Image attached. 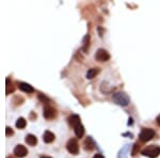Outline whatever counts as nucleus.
<instances>
[{"label":"nucleus","mask_w":160,"mask_h":158,"mask_svg":"<svg viewBox=\"0 0 160 158\" xmlns=\"http://www.w3.org/2000/svg\"><path fill=\"white\" fill-rule=\"evenodd\" d=\"M38 99L41 100V102H43L44 104H47L50 102V99L48 98L47 96H45L44 94H38Z\"/></svg>","instance_id":"nucleus-18"},{"label":"nucleus","mask_w":160,"mask_h":158,"mask_svg":"<svg viewBox=\"0 0 160 158\" xmlns=\"http://www.w3.org/2000/svg\"><path fill=\"white\" fill-rule=\"evenodd\" d=\"M83 146L86 151H93L96 147V143H95L92 137H87L86 140L83 141Z\"/></svg>","instance_id":"nucleus-9"},{"label":"nucleus","mask_w":160,"mask_h":158,"mask_svg":"<svg viewBox=\"0 0 160 158\" xmlns=\"http://www.w3.org/2000/svg\"><path fill=\"white\" fill-rule=\"evenodd\" d=\"M25 141H26V143H27L28 145H30V146H34V145H37V144H38V138L34 136V135H31V134L26 136Z\"/></svg>","instance_id":"nucleus-12"},{"label":"nucleus","mask_w":160,"mask_h":158,"mask_svg":"<svg viewBox=\"0 0 160 158\" xmlns=\"http://www.w3.org/2000/svg\"><path fill=\"white\" fill-rule=\"evenodd\" d=\"M15 91V87H14V84L10 80V78H7L6 79V94L9 95L11 94Z\"/></svg>","instance_id":"nucleus-13"},{"label":"nucleus","mask_w":160,"mask_h":158,"mask_svg":"<svg viewBox=\"0 0 160 158\" xmlns=\"http://www.w3.org/2000/svg\"><path fill=\"white\" fill-rule=\"evenodd\" d=\"M16 127L17 128H19V129H22V128H25L26 126H27V121L25 120L24 118H19L18 120L16 121Z\"/></svg>","instance_id":"nucleus-16"},{"label":"nucleus","mask_w":160,"mask_h":158,"mask_svg":"<svg viewBox=\"0 0 160 158\" xmlns=\"http://www.w3.org/2000/svg\"><path fill=\"white\" fill-rule=\"evenodd\" d=\"M89 45H90V35L87 34L83 38V46H82V50L87 51L88 48H89Z\"/></svg>","instance_id":"nucleus-17"},{"label":"nucleus","mask_w":160,"mask_h":158,"mask_svg":"<svg viewBox=\"0 0 160 158\" xmlns=\"http://www.w3.org/2000/svg\"><path fill=\"white\" fill-rule=\"evenodd\" d=\"M7 158H14V157H13V156H8Z\"/></svg>","instance_id":"nucleus-26"},{"label":"nucleus","mask_w":160,"mask_h":158,"mask_svg":"<svg viewBox=\"0 0 160 158\" xmlns=\"http://www.w3.org/2000/svg\"><path fill=\"white\" fill-rule=\"evenodd\" d=\"M156 122H157V124H158V125L160 126V115L157 116V119H156Z\"/></svg>","instance_id":"nucleus-23"},{"label":"nucleus","mask_w":160,"mask_h":158,"mask_svg":"<svg viewBox=\"0 0 160 158\" xmlns=\"http://www.w3.org/2000/svg\"><path fill=\"white\" fill-rule=\"evenodd\" d=\"M66 149L68 151L71 153L72 155H77L79 153V144L77 142V139L72 138L68 141V144H66Z\"/></svg>","instance_id":"nucleus-6"},{"label":"nucleus","mask_w":160,"mask_h":158,"mask_svg":"<svg viewBox=\"0 0 160 158\" xmlns=\"http://www.w3.org/2000/svg\"><path fill=\"white\" fill-rule=\"evenodd\" d=\"M139 143H135V145H133V149H132V152H131V156H136L137 153L139 152Z\"/></svg>","instance_id":"nucleus-19"},{"label":"nucleus","mask_w":160,"mask_h":158,"mask_svg":"<svg viewBox=\"0 0 160 158\" xmlns=\"http://www.w3.org/2000/svg\"><path fill=\"white\" fill-rule=\"evenodd\" d=\"M93 158H105V157L102 156V154H96V155H94V157Z\"/></svg>","instance_id":"nucleus-21"},{"label":"nucleus","mask_w":160,"mask_h":158,"mask_svg":"<svg viewBox=\"0 0 160 158\" xmlns=\"http://www.w3.org/2000/svg\"><path fill=\"white\" fill-rule=\"evenodd\" d=\"M31 118H32V120H33V119H35V118H37V116H35L34 115H33V113H31Z\"/></svg>","instance_id":"nucleus-25"},{"label":"nucleus","mask_w":160,"mask_h":158,"mask_svg":"<svg viewBox=\"0 0 160 158\" xmlns=\"http://www.w3.org/2000/svg\"><path fill=\"white\" fill-rule=\"evenodd\" d=\"M58 112H57V109L53 108L52 106H49V105H46L44 107V110H43V115L46 120H53L56 118Z\"/></svg>","instance_id":"nucleus-5"},{"label":"nucleus","mask_w":160,"mask_h":158,"mask_svg":"<svg viewBox=\"0 0 160 158\" xmlns=\"http://www.w3.org/2000/svg\"><path fill=\"white\" fill-rule=\"evenodd\" d=\"M69 125L74 128L75 135H76L77 138H82L84 135V127L81 124V121H80V116L77 115H72L68 116V119Z\"/></svg>","instance_id":"nucleus-1"},{"label":"nucleus","mask_w":160,"mask_h":158,"mask_svg":"<svg viewBox=\"0 0 160 158\" xmlns=\"http://www.w3.org/2000/svg\"><path fill=\"white\" fill-rule=\"evenodd\" d=\"M109 59H110V54L106 49L104 48L97 49L96 54H95V60L98 62H106L109 60Z\"/></svg>","instance_id":"nucleus-7"},{"label":"nucleus","mask_w":160,"mask_h":158,"mask_svg":"<svg viewBox=\"0 0 160 158\" xmlns=\"http://www.w3.org/2000/svg\"><path fill=\"white\" fill-rule=\"evenodd\" d=\"M56 139V136L53 133H51L49 130H46L45 133L43 134V140L45 143H51V142H53Z\"/></svg>","instance_id":"nucleus-10"},{"label":"nucleus","mask_w":160,"mask_h":158,"mask_svg":"<svg viewBox=\"0 0 160 158\" xmlns=\"http://www.w3.org/2000/svg\"><path fill=\"white\" fill-rule=\"evenodd\" d=\"M27 154H28L27 147L24 146L22 144H18V145H16V147L14 149V155L18 158H24L27 156Z\"/></svg>","instance_id":"nucleus-8"},{"label":"nucleus","mask_w":160,"mask_h":158,"mask_svg":"<svg viewBox=\"0 0 160 158\" xmlns=\"http://www.w3.org/2000/svg\"><path fill=\"white\" fill-rule=\"evenodd\" d=\"M128 152H129V145H125L120 150L118 158H127Z\"/></svg>","instance_id":"nucleus-15"},{"label":"nucleus","mask_w":160,"mask_h":158,"mask_svg":"<svg viewBox=\"0 0 160 158\" xmlns=\"http://www.w3.org/2000/svg\"><path fill=\"white\" fill-rule=\"evenodd\" d=\"M100 72V69L98 67H94V69H90L87 73V78L88 79H93L96 75H98Z\"/></svg>","instance_id":"nucleus-14"},{"label":"nucleus","mask_w":160,"mask_h":158,"mask_svg":"<svg viewBox=\"0 0 160 158\" xmlns=\"http://www.w3.org/2000/svg\"><path fill=\"white\" fill-rule=\"evenodd\" d=\"M13 134H14L13 129L10 127V126H7V127H6V136L7 137H10V136H12Z\"/></svg>","instance_id":"nucleus-20"},{"label":"nucleus","mask_w":160,"mask_h":158,"mask_svg":"<svg viewBox=\"0 0 160 158\" xmlns=\"http://www.w3.org/2000/svg\"><path fill=\"white\" fill-rule=\"evenodd\" d=\"M112 100L117 104V105L121 106V107H126V106H128L130 103V98L128 96V94L123 91L115 92L114 94L112 95Z\"/></svg>","instance_id":"nucleus-2"},{"label":"nucleus","mask_w":160,"mask_h":158,"mask_svg":"<svg viewBox=\"0 0 160 158\" xmlns=\"http://www.w3.org/2000/svg\"><path fill=\"white\" fill-rule=\"evenodd\" d=\"M18 88L22 91H24L26 93H33L34 92V89H33V87L29 84H27V82H18Z\"/></svg>","instance_id":"nucleus-11"},{"label":"nucleus","mask_w":160,"mask_h":158,"mask_svg":"<svg viewBox=\"0 0 160 158\" xmlns=\"http://www.w3.org/2000/svg\"><path fill=\"white\" fill-rule=\"evenodd\" d=\"M40 158H52V157H50V156H46V155H43V156H41Z\"/></svg>","instance_id":"nucleus-24"},{"label":"nucleus","mask_w":160,"mask_h":158,"mask_svg":"<svg viewBox=\"0 0 160 158\" xmlns=\"http://www.w3.org/2000/svg\"><path fill=\"white\" fill-rule=\"evenodd\" d=\"M141 154L143 156L149 158H157L160 155V146L158 145H148L145 146L141 151Z\"/></svg>","instance_id":"nucleus-3"},{"label":"nucleus","mask_w":160,"mask_h":158,"mask_svg":"<svg viewBox=\"0 0 160 158\" xmlns=\"http://www.w3.org/2000/svg\"><path fill=\"white\" fill-rule=\"evenodd\" d=\"M155 135H156V133H155L154 129L143 128L141 130L140 135H139V138H140V140L142 142H148V141H149V140H152L154 138Z\"/></svg>","instance_id":"nucleus-4"},{"label":"nucleus","mask_w":160,"mask_h":158,"mask_svg":"<svg viewBox=\"0 0 160 158\" xmlns=\"http://www.w3.org/2000/svg\"><path fill=\"white\" fill-rule=\"evenodd\" d=\"M128 121H129V122H128V126L132 125V124H133V120H132V119L129 118V120H128Z\"/></svg>","instance_id":"nucleus-22"}]
</instances>
